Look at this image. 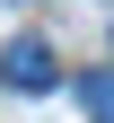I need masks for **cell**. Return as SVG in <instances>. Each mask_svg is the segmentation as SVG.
Segmentation results:
<instances>
[{"mask_svg":"<svg viewBox=\"0 0 114 123\" xmlns=\"http://www.w3.org/2000/svg\"><path fill=\"white\" fill-rule=\"evenodd\" d=\"M0 79H9V88H26V97H35V88H53V44L18 35L9 53H0Z\"/></svg>","mask_w":114,"mask_h":123,"instance_id":"cell-1","label":"cell"},{"mask_svg":"<svg viewBox=\"0 0 114 123\" xmlns=\"http://www.w3.org/2000/svg\"><path fill=\"white\" fill-rule=\"evenodd\" d=\"M79 105H88V123H114V70H88L79 79Z\"/></svg>","mask_w":114,"mask_h":123,"instance_id":"cell-2","label":"cell"}]
</instances>
